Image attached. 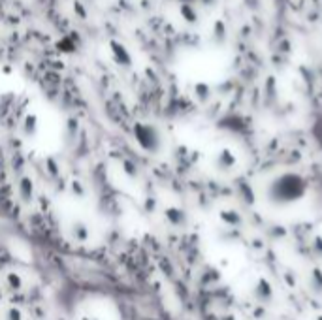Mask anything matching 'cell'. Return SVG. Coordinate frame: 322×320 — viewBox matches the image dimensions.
<instances>
[{"mask_svg": "<svg viewBox=\"0 0 322 320\" xmlns=\"http://www.w3.org/2000/svg\"><path fill=\"white\" fill-rule=\"evenodd\" d=\"M309 192V183L296 172H283L267 183L266 200L275 207H286L302 202Z\"/></svg>", "mask_w": 322, "mask_h": 320, "instance_id": "1", "label": "cell"}, {"mask_svg": "<svg viewBox=\"0 0 322 320\" xmlns=\"http://www.w3.org/2000/svg\"><path fill=\"white\" fill-rule=\"evenodd\" d=\"M311 253L318 260H322V235H315L311 241Z\"/></svg>", "mask_w": 322, "mask_h": 320, "instance_id": "9", "label": "cell"}, {"mask_svg": "<svg viewBox=\"0 0 322 320\" xmlns=\"http://www.w3.org/2000/svg\"><path fill=\"white\" fill-rule=\"evenodd\" d=\"M134 134H136L138 143H140L145 151H149V153L160 151L162 138H160V132H158L155 126H151V124H138L136 128H134Z\"/></svg>", "mask_w": 322, "mask_h": 320, "instance_id": "2", "label": "cell"}, {"mask_svg": "<svg viewBox=\"0 0 322 320\" xmlns=\"http://www.w3.org/2000/svg\"><path fill=\"white\" fill-rule=\"evenodd\" d=\"M307 288L313 296L322 298V270L320 268H311L307 273Z\"/></svg>", "mask_w": 322, "mask_h": 320, "instance_id": "6", "label": "cell"}, {"mask_svg": "<svg viewBox=\"0 0 322 320\" xmlns=\"http://www.w3.org/2000/svg\"><path fill=\"white\" fill-rule=\"evenodd\" d=\"M191 10H192V8H191V6H186V4H183V8H181V12H183L185 19H189V21H194V19H196V15H192Z\"/></svg>", "mask_w": 322, "mask_h": 320, "instance_id": "11", "label": "cell"}, {"mask_svg": "<svg viewBox=\"0 0 322 320\" xmlns=\"http://www.w3.org/2000/svg\"><path fill=\"white\" fill-rule=\"evenodd\" d=\"M213 168L219 173H230L237 168V154L234 149L230 147H221L213 154Z\"/></svg>", "mask_w": 322, "mask_h": 320, "instance_id": "3", "label": "cell"}, {"mask_svg": "<svg viewBox=\"0 0 322 320\" xmlns=\"http://www.w3.org/2000/svg\"><path fill=\"white\" fill-rule=\"evenodd\" d=\"M110 51H112V55L117 64H121V66H130L132 64L130 51L126 49L124 43L117 42V40H110Z\"/></svg>", "mask_w": 322, "mask_h": 320, "instance_id": "5", "label": "cell"}, {"mask_svg": "<svg viewBox=\"0 0 322 320\" xmlns=\"http://www.w3.org/2000/svg\"><path fill=\"white\" fill-rule=\"evenodd\" d=\"M315 320H322V314H318V316H315Z\"/></svg>", "mask_w": 322, "mask_h": 320, "instance_id": "12", "label": "cell"}, {"mask_svg": "<svg viewBox=\"0 0 322 320\" xmlns=\"http://www.w3.org/2000/svg\"><path fill=\"white\" fill-rule=\"evenodd\" d=\"M253 298L262 305H270L275 298V290H273V284L270 283V279L266 277H258V281L254 283L253 290H251Z\"/></svg>", "mask_w": 322, "mask_h": 320, "instance_id": "4", "label": "cell"}, {"mask_svg": "<svg viewBox=\"0 0 322 320\" xmlns=\"http://www.w3.org/2000/svg\"><path fill=\"white\" fill-rule=\"evenodd\" d=\"M221 221L230 228H239L243 224V217L235 209H223L221 211Z\"/></svg>", "mask_w": 322, "mask_h": 320, "instance_id": "7", "label": "cell"}, {"mask_svg": "<svg viewBox=\"0 0 322 320\" xmlns=\"http://www.w3.org/2000/svg\"><path fill=\"white\" fill-rule=\"evenodd\" d=\"M166 217L170 219V222H172V224H175V226H179V224H183V222H185V213H183L181 209H168Z\"/></svg>", "mask_w": 322, "mask_h": 320, "instance_id": "8", "label": "cell"}, {"mask_svg": "<svg viewBox=\"0 0 322 320\" xmlns=\"http://www.w3.org/2000/svg\"><path fill=\"white\" fill-rule=\"evenodd\" d=\"M74 12L77 13V15H79L81 19H87V10H85V6H83V4H81L79 0H74Z\"/></svg>", "mask_w": 322, "mask_h": 320, "instance_id": "10", "label": "cell"}]
</instances>
